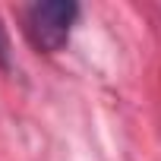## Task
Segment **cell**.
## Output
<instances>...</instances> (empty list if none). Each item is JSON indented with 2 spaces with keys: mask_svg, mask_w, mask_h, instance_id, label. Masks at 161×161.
<instances>
[{
  "mask_svg": "<svg viewBox=\"0 0 161 161\" xmlns=\"http://www.w3.org/2000/svg\"><path fill=\"white\" fill-rule=\"evenodd\" d=\"M76 16H79L76 3H69V0H51V3H32V7H25L22 22H25L29 41L41 54H57L69 41Z\"/></svg>",
  "mask_w": 161,
  "mask_h": 161,
  "instance_id": "1",
  "label": "cell"
},
{
  "mask_svg": "<svg viewBox=\"0 0 161 161\" xmlns=\"http://www.w3.org/2000/svg\"><path fill=\"white\" fill-rule=\"evenodd\" d=\"M0 63L7 66V35H3V25H0Z\"/></svg>",
  "mask_w": 161,
  "mask_h": 161,
  "instance_id": "2",
  "label": "cell"
}]
</instances>
